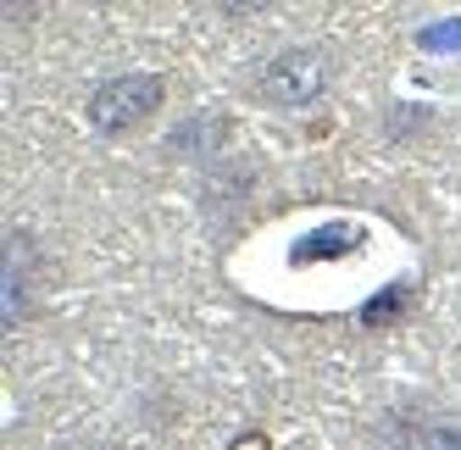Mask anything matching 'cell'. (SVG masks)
<instances>
[{
  "label": "cell",
  "mask_w": 461,
  "mask_h": 450,
  "mask_svg": "<svg viewBox=\"0 0 461 450\" xmlns=\"http://www.w3.org/2000/svg\"><path fill=\"white\" fill-rule=\"evenodd\" d=\"M417 45H422L428 56L461 50V17H445V22H428V28H417Z\"/></svg>",
  "instance_id": "5"
},
{
  "label": "cell",
  "mask_w": 461,
  "mask_h": 450,
  "mask_svg": "<svg viewBox=\"0 0 461 450\" xmlns=\"http://www.w3.org/2000/svg\"><path fill=\"white\" fill-rule=\"evenodd\" d=\"M328 78H334V61H328L317 45H294L284 56H273L267 68L256 73V94L267 106H284V112H301L312 101H322Z\"/></svg>",
  "instance_id": "1"
},
{
  "label": "cell",
  "mask_w": 461,
  "mask_h": 450,
  "mask_svg": "<svg viewBox=\"0 0 461 450\" xmlns=\"http://www.w3.org/2000/svg\"><path fill=\"white\" fill-rule=\"evenodd\" d=\"M361 239H367V234H361L356 222H322V229H312V234L294 239L289 262H294V267H306V262H339V256L361 250Z\"/></svg>",
  "instance_id": "3"
},
{
  "label": "cell",
  "mask_w": 461,
  "mask_h": 450,
  "mask_svg": "<svg viewBox=\"0 0 461 450\" xmlns=\"http://www.w3.org/2000/svg\"><path fill=\"white\" fill-rule=\"evenodd\" d=\"M89 450H117V445H89Z\"/></svg>",
  "instance_id": "8"
},
{
  "label": "cell",
  "mask_w": 461,
  "mask_h": 450,
  "mask_svg": "<svg viewBox=\"0 0 461 450\" xmlns=\"http://www.w3.org/2000/svg\"><path fill=\"white\" fill-rule=\"evenodd\" d=\"M228 450H273V439L261 434V428H250V434H240L234 445H228Z\"/></svg>",
  "instance_id": "7"
},
{
  "label": "cell",
  "mask_w": 461,
  "mask_h": 450,
  "mask_svg": "<svg viewBox=\"0 0 461 450\" xmlns=\"http://www.w3.org/2000/svg\"><path fill=\"white\" fill-rule=\"evenodd\" d=\"M161 94H167V84H161L156 73L106 78L89 94V128H101V134H128V128H140L145 117H156Z\"/></svg>",
  "instance_id": "2"
},
{
  "label": "cell",
  "mask_w": 461,
  "mask_h": 450,
  "mask_svg": "<svg viewBox=\"0 0 461 450\" xmlns=\"http://www.w3.org/2000/svg\"><path fill=\"white\" fill-rule=\"evenodd\" d=\"M422 450H461V428H428Z\"/></svg>",
  "instance_id": "6"
},
{
  "label": "cell",
  "mask_w": 461,
  "mask_h": 450,
  "mask_svg": "<svg viewBox=\"0 0 461 450\" xmlns=\"http://www.w3.org/2000/svg\"><path fill=\"white\" fill-rule=\"evenodd\" d=\"M411 295H417V289H411L406 278H394V284H384L378 295L356 311V323H361V328H389V323H401L406 306H411Z\"/></svg>",
  "instance_id": "4"
}]
</instances>
